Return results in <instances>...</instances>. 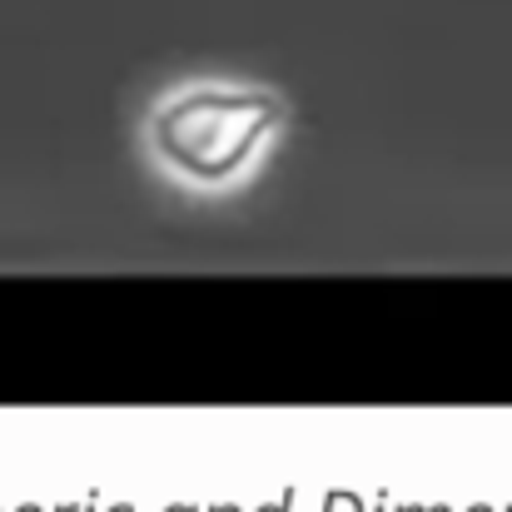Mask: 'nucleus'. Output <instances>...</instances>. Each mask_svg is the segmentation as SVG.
<instances>
[{
  "mask_svg": "<svg viewBox=\"0 0 512 512\" xmlns=\"http://www.w3.org/2000/svg\"><path fill=\"white\" fill-rule=\"evenodd\" d=\"M284 100L264 85L194 80L145 110V150L194 189H229L284 135Z\"/></svg>",
  "mask_w": 512,
  "mask_h": 512,
  "instance_id": "nucleus-1",
  "label": "nucleus"
}]
</instances>
